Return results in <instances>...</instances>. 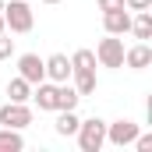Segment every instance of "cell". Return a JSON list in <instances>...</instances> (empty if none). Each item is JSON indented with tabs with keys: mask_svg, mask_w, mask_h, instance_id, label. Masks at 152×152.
I'll return each mask as SVG.
<instances>
[{
	"mask_svg": "<svg viewBox=\"0 0 152 152\" xmlns=\"http://www.w3.org/2000/svg\"><path fill=\"white\" fill-rule=\"evenodd\" d=\"M4 25H7V32H18V36H25V32H32L36 28V14H32V7H28V0H11V4H4Z\"/></svg>",
	"mask_w": 152,
	"mask_h": 152,
	"instance_id": "cell-1",
	"label": "cell"
},
{
	"mask_svg": "<svg viewBox=\"0 0 152 152\" xmlns=\"http://www.w3.org/2000/svg\"><path fill=\"white\" fill-rule=\"evenodd\" d=\"M78 138V149L81 152H99L103 145H106V120L103 117H88V120H81L75 131Z\"/></svg>",
	"mask_w": 152,
	"mask_h": 152,
	"instance_id": "cell-2",
	"label": "cell"
},
{
	"mask_svg": "<svg viewBox=\"0 0 152 152\" xmlns=\"http://www.w3.org/2000/svg\"><path fill=\"white\" fill-rule=\"evenodd\" d=\"M92 53H96V64L99 67H124V39L120 36H110L106 32V39H99V46Z\"/></svg>",
	"mask_w": 152,
	"mask_h": 152,
	"instance_id": "cell-3",
	"label": "cell"
},
{
	"mask_svg": "<svg viewBox=\"0 0 152 152\" xmlns=\"http://www.w3.org/2000/svg\"><path fill=\"white\" fill-rule=\"evenodd\" d=\"M32 124V106L28 103H4L0 106V127H14V131H21V127H28Z\"/></svg>",
	"mask_w": 152,
	"mask_h": 152,
	"instance_id": "cell-4",
	"label": "cell"
},
{
	"mask_svg": "<svg viewBox=\"0 0 152 152\" xmlns=\"http://www.w3.org/2000/svg\"><path fill=\"white\" fill-rule=\"evenodd\" d=\"M134 138H138V124L134 120H113V124H106V142L117 145V149H127Z\"/></svg>",
	"mask_w": 152,
	"mask_h": 152,
	"instance_id": "cell-5",
	"label": "cell"
},
{
	"mask_svg": "<svg viewBox=\"0 0 152 152\" xmlns=\"http://www.w3.org/2000/svg\"><path fill=\"white\" fill-rule=\"evenodd\" d=\"M18 75L25 78L28 85H39L46 78V67H42V57L39 53H21L18 57Z\"/></svg>",
	"mask_w": 152,
	"mask_h": 152,
	"instance_id": "cell-6",
	"label": "cell"
},
{
	"mask_svg": "<svg viewBox=\"0 0 152 152\" xmlns=\"http://www.w3.org/2000/svg\"><path fill=\"white\" fill-rule=\"evenodd\" d=\"M103 28L110 36H127L131 32V11L117 7V11H103Z\"/></svg>",
	"mask_w": 152,
	"mask_h": 152,
	"instance_id": "cell-7",
	"label": "cell"
},
{
	"mask_svg": "<svg viewBox=\"0 0 152 152\" xmlns=\"http://www.w3.org/2000/svg\"><path fill=\"white\" fill-rule=\"evenodd\" d=\"M42 67H46V81H67L71 78V57L67 53H53V57H46L42 60Z\"/></svg>",
	"mask_w": 152,
	"mask_h": 152,
	"instance_id": "cell-8",
	"label": "cell"
},
{
	"mask_svg": "<svg viewBox=\"0 0 152 152\" xmlns=\"http://www.w3.org/2000/svg\"><path fill=\"white\" fill-rule=\"evenodd\" d=\"M149 64H152V46H149V42H134V46L124 50V67H131V71H145Z\"/></svg>",
	"mask_w": 152,
	"mask_h": 152,
	"instance_id": "cell-9",
	"label": "cell"
},
{
	"mask_svg": "<svg viewBox=\"0 0 152 152\" xmlns=\"http://www.w3.org/2000/svg\"><path fill=\"white\" fill-rule=\"evenodd\" d=\"M32 99H36L39 110H46V113H57V81H39L32 85Z\"/></svg>",
	"mask_w": 152,
	"mask_h": 152,
	"instance_id": "cell-10",
	"label": "cell"
},
{
	"mask_svg": "<svg viewBox=\"0 0 152 152\" xmlns=\"http://www.w3.org/2000/svg\"><path fill=\"white\" fill-rule=\"evenodd\" d=\"M131 36L138 42H149L152 39V11H134L131 18Z\"/></svg>",
	"mask_w": 152,
	"mask_h": 152,
	"instance_id": "cell-11",
	"label": "cell"
},
{
	"mask_svg": "<svg viewBox=\"0 0 152 152\" xmlns=\"http://www.w3.org/2000/svg\"><path fill=\"white\" fill-rule=\"evenodd\" d=\"M78 124H81V120H78L75 110H57V124H53V131H57L60 138H71V134L78 131Z\"/></svg>",
	"mask_w": 152,
	"mask_h": 152,
	"instance_id": "cell-12",
	"label": "cell"
},
{
	"mask_svg": "<svg viewBox=\"0 0 152 152\" xmlns=\"http://www.w3.org/2000/svg\"><path fill=\"white\" fill-rule=\"evenodd\" d=\"M71 78H75V92L85 99V96H92L96 88H99V78H96V71H71Z\"/></svg>",
	"mask_w": 152,
	"mask_h": 152,
	"instance_id": "cell-13",
	"label": "cell"
},
{
	"mask_svg": "<svg viewBox=\"0 0 152 152\" xmlns=\"http://www.w3.org/2000/svg\"><path fill=\"white\" fill-rule=\"evenodd\" d=\"M7 99H11V103H28V99H32V85L21 75L11 78V81H7Z\"/></svg>",
	"mask_w": 152,
	"mask_h": 152,
	"instance_id": "cell-14",
	"label": "cell"
},
{
	"mask_svg": "<svg viewBox=\"0 0 152 152\" xmlns=\"http://www.w3.org/2000/svg\"><path fill=\"white\" fill-rule=\"evenodd\" d=\"M21 149H25L21 131H14V127H0V152H21Z\"/></svg>",
	"mask_w": 152,
	"mask_h": 152,
	"instance_id": "cell-15",
	"label": "cell"
},
{
	"mask_svg": "<svg viewBox=\"0 0 152 152\" xmlns=\"http://www.w3.org/2000/svg\"><path fill=\"white\" fill-rule=\"evenodd\" d=\"M78 99H81V96L75 92V85H67V81L57 85V110H75Z\"/></svg>",
	"mask_w": 152,
	"mask_h": 152,
	"instance_id": "cell-16",
	"label": "cell"
},
{
	"mask_svg": "<svg viewBox=\"0 0 152 152\" xmlns=\"http://www.w3.org/2000/svg\"><path fill=\"white\" fill-rule=\"evenodd\" d=\"M71 71H96V53L92 50H75L71 53Z\"/></svg>",
	"mask_w": 152,
	"mask_h": 152,
	"instance_id": "cell-17",
	"label": "cell"
},
{
	"mask_svg": "<svg viewBox=\"0 0 152 152\" xmlns=\"http://www.w3.org/2000/svg\"><path fill=\"white\" fill-rule=\"evenodd\" d=\"M11 53H14V39L7 32H0V60H11Z\"/></svg>",
	"mask_w": 152,
	"mask_h": 152,
	"instance_id": "cell-18",
	"label": "cell"
},
{
	"mask_svg": "<svg viewBox=\"0 0 152 152\" xmlns=\"http://www.w3.org/2000/svg\"><path fill=\"white\" fill-rule=\"evenodd\" d=\"M131 145H134L138 152H152V134H142V131H138V138H134Z\"/></svg>",
	"mask_w": 152,
	"mask_h": 152,
	"instance_id": "cell-19",
	"label": "cell"
},
{
	"mask_svg": "<svg viewBox=\"0 0 152 152\" xmlns=\"http://www.w3.org/2000/svg\"><path fill=\"white\" fill-rule=\"evenodd\" d=\"M124 7H127L131 14H134V11H149V7H152V0H124Z\"/></svg>",
	"mask_w": 152,
	"mask_h": 152,
	"instance_id": "cell-20",
	"label": "cell"
},
{
	"mask_svg": "<svg viewBox=\"0 0 152 152\" xmlns=\"http://www.w3.org/2000/svg\"><path fill=\"white\" fill-rule=\"evenodd\" d=\"M117 7H124V0H99V11H117Z\"/></svg>",
	"mask_w": 152,
	"mask_h": 152,
	"instance_id": "cell-21",
	"label": "cell"
},
{
	"mask_svg": "<svg viewBox=\"0 0 152 152\" xmlns=\"http://www.w3.org/2000/svg\"><path fill=\"white\" fill-rule=\"evenodd\" d=\"M0 32H7V25H4V14H0Z\"/></svg>",
	"mask_w": 152,
	"mask_h": 152,
	"instance_id": "cell-22",
	"label": "cell"
},
{
	"mask_svg": "<svg viewBox=\"0 0 152 152\" xmlns=\"http://www.w3.org/2000/svg\"><path fill=\"white\" fill-rule=\"evenodd\" d=\"M42 4H60V0H42Z\"/></svg>",
	"mask_w": 152,
	"mask_h": 152,
	"instance_id": "cell-23",
	"label": "cell"
},
{
	"mask_svg": "<svg viewBox=\"0 0 152 152\" xmlns=\"http://www.w3.org/2000/svg\"><path fill=\"white\" fill-rule=\"evenodd\" d=\"M0 11H4V0H0Z\"/></svg>",
	"mask_w": 152,
	"mask_h": 152,
	"instance_id": "cell-24",
	"label": "cell"
},
{
	"mask_svg": "<svg viewBox=\"0 0 152 152\" xmlns=\"http://www.w3.org/2000/svg\"><path fill=\"white\" fill-rule=\"evenodd\" d=\"M28 4H32V0H28Z\"/></svg>",
	"mask_w": 152,
	"mask_h": 152,
	"instance_id": "cell-25",
	"label": "cell"
}]
</instances>
